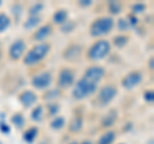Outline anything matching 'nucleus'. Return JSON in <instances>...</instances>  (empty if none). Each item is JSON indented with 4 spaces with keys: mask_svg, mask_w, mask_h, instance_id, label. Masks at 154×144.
Returning a JSON list of instances; mask_svg holds the SVG:
<instances>
[{
    "mask_svg": "<svg viewBox=\"0 0 154 144\" xmlns=\"http://www.w3.org/2000/svg\"><path fill=\"white\" fill-rule=\"evenodd\" d=\"M114 23H116V21L113 20V17H110V16L98 17L96 20L91 22V25L89 27L90 36L95 37V39H99V37L108 35L114 28Z\"/></svg>",
    "mask_w": 154,
    "mask_h": 144,
    "instance_id": "2",
    "label": "nucleus"
},
{
    "mask_svg": "<svg viewBox=\"0 0 154 144\" xmlns=\"http://www.w3.org/2000/svg\"><path fill=\"white\" fill-rule=\"evenodd\" d=\"M53 33V25L51 23H46V25H41L36 28V31L32 33V40L37 42H44L48 37Z\"/></svg>",
    "mask_w": 154,
    "mask_h": 144,
    "instance_id": "13",
    "label": "nucleus"
},
{
    "mask_svg": "<svg viewBox=\"0 0 154 144\" xmlns=\"http://www.w3.org/2000/svg\"><path fill=\"white\" fill-rule=\"evenodd\" d=\"M26 52V41L23 39H16L8 49V57L13 62H17L21 58H23Z\"/></svg>",
    "mask_w": 154,
    "mask_h": 144,
    "instance_id": "10",
    "label": "nucleus"
},
{
    "mask_svg": "<svg viewBox=\"0 0 154 144\" xmlns=\"http://www.w3.org/2000/svg\"><path fill=\"white\" fill-rule=\"evenodd\" d=\"M44 116H45V108L44 105L41 104H37L35 107L32 108L31 111V120L35 122H41L44 120Z\"/></svg>",
    "mask_w": 154,
    "mask_h": 144,
    "instance_id": "17",
    "label": "nucleus"
},
{
    "mask_svg": "<svg viewBox=\"0 0 154 144\" xmlns=\"http://www.w3.org/2000/svg\"><path fill=\"white\" fill-rule=\"evenodd\" d=\"M51 20H53V23H54V25L62 26L64 22L68 21V11H67V9H63V8L57 9V11L53 13Z\"/></svg>",
    "mask_w": 154,
    "mask_h": 144,
    "instance_id": "16",
    "label": "nucleus"
},
{
    "mask_svg": "<svg viewBox=\"0 0 154 144\" xmlns=\"http://www.w3.org/2000/svg\"><path fill=\"white\" fill-rule=\"evenodd\" d=\"M12 11H13V14H14V16H16V14H17V16L19 17V16H21V14H22V12H23V7L21 5V4H13V5H12Z\"/></svg>",
    "mask_w": 154,
    "mask_h": 144,
    "instance_id": "35",
    "label": "nucleus"
},
{
    "mask_svg": "<svg viewBox=\"0 0 154 144\" xmlns=\"http://www.w3.org/2000/svg\"><path fill=\"white\" fill-rule=\"evenodd\" d=\"M114 26H117L119 32H126L130 30V25H128L126 18H118V21H117V23H114Z\"/></svg>",
    "mask_w": 154,
    "mask_h": 144,
    "instance_id": "31",
    "label": "nucleus"
},
{
    "mask_svg": "<svg viewBox=\"0 0 154 144\" xmlns=\"http://www.w3.org/2000/svg\"><path fill=\"white\" fill-rule=\"evenodd\" d=\"M69 144H80V143H79V142H77V140H73V142H71Z\"/></svg>",
    "mask_w": 154,
    "mask_h": 144,
    "instance_id": "39",
    "label": "nucleus"
},
{
    "mask_svg": "<svg viewBox=\"0 0 154 144\" xmlns=\"http://www.w3.org/2000/svg\"><path fill=\"white\" fill-rule=\"evenodd\" d=\"M11 18H9L8 14L5 13H0V33L4 32L5 30H8L9 26H11Z\"/></svg>",
    "mask_w": 154,
    "mask_h": 144,
    "instance_id": "28",
    "label": "nucleus"
},
{
    "mask_svg": "<svg viewBox=\"0 0 154 144\" xmlns=\"http://www.w3.org/2000/svg\"><path fill=\"white\" fill-rule=\"evenodd\" d=\"M77 4H79V7H81V8H89L93 5V2H91V0H80Z\"/></svg>",
    "mask_w": 154,
    "mask_h": 144,
    "instance_id": "36",
    "label": "nucleus"
},
{
    "mask_svg": "<svg viewBox=\"0 0 154 144\" xmlns=\"http://www.w3.org/2000/svg\"><path fill=\"white\" fill-rule=\"evenodd\" d=\"M0 131L5 134V135H9L11 134V126L5 121H0Z\"/></svg>",
    "mask_w": 154,
    "mask_h": 144,
    "instance_id": "34",
    "label": "nucleus"
},
{
    "mask_svg": "<svg viewBox=\"0 0 154 144\" xmlns=\"http://www.w3.org/2000/svg\"><path fill=\"white\" fill-rule=\"evenodd\" d=\"M66 125H67L66 124V118L62 117V116H57L50 121V127L53 129V130H55V131L62 130Z\"/></svg>",
    "mask_w": 154,
    "mask_h": 144,
    "instance_id": "25",
    "label": "nucleus"
},
{
    "mask_svg": "<svg viewBox=\"0 0 154 144\" xmlns=\"http://www.w3.org/2000/svg\"><path fill=\"white\" fill-rule=\"evenodd\" d=\"M2 4H3V2H2V0H0V7H2Z\"/></svg>",
    "mask_w": 154,
    "mask_h": 144,
    "instance_id": "40",
    "label": "nucleus"
},
{
    "mask_svg": "<svg viewBox=\"0 0 154 144\" xmlns=\"http://www.w3.org/2000/svg\"><path fill=\"white\" fill-rule=\"evenodd\" d=\"M104 76H105L104 67L99 66V64H93V66H90L85 70L82 79L88 80V81H90V83H93L95 85H98L100 81L104 79Z\"/></svg>",
    "mask_w": 154,
    "mask_h": 144,
    "instance_id": "9",
    "label": "nucleus"
},
{
    "mask_svg": "<svg viewBox=\"0 0 154 144\" xmlns=\"http://www.w3.org/2000/svg\"><path fill=\"white\" fill-rule=\"evenodd\" d=\"M53 74L50 71H44L40 74H36L35 76H32L31 79V85L36 90H46L50 88V85L53 84Z\"/></svg>",
    "mask_w": 154,
    "mask_h": 144,
    "instance_id": "7",
    "label": "nucleus"
},
{
    "mask_svg": "<svg viewBox=\"0 0 154 144\" xmlns=\"http://www.w3.org/2000/svg\"><path fill=\"white\" fill-rule=\"evenodd\" d=\"M107 8H108V12L112 14V16H117L122 12V4L119 2H116V0H112V2H108L107 3Z\"/></svg>",
    "mask_w": 154,
    "mask_h": 144,
    "instance_id": "26",
    "label": "nucleus"
},
{
    "mask_svg": "<svg viewBox=\"0 0 154 144\" xmlns=\"http://www.w3.org/2000/svg\"><path fill=\"white\" fill-rule=\"evenodd\" d=\"M117 118H118L117 109H109L108 113L104 114V117L102 118V122H100V125H102L103 129H109V127H112L113 125L116 124Z\"/></svg>",
    "mask_w": 154,
    "mask_h": 144,
    "instance_id": "15",
    "label": "nucleus"
},
{
    "mask_svg": "<svg viewBox=\"0 0 154 144\" xmlns=\"http://www.w3.org/2000/svg\"><path fill=\"white\" fill-rule=\"evenodd\" d=\"M76 83V76L75 71L69 67H63L58 72V79H57V86L59 90L69 89Z\"/></svg>",
    "mask_w": 154,
    "mask_h": 144,
    "instance_id": "6",
    "label": "nucleus"
},
{
    "mask_svg": "<svg viewBox=\"0 0 154 144\" xmlns=\"http://www.w3.org/2000/svg\"><path fill=\"white\" fill-rule=\"evenodd\" d=\"M80 144H93V143H91L90 140H84V142H81Z\"/></svg>",
    "mask_w": 154,
    "mask_h": 144,
    "instance_id": "38",
    "label": "nucleus"
},
{
    "mask_svg": "<svg viewBox=\"0 0 154 144\" xmlns=\"http://www.w3.org/2000/svg\"><path fill=\"white\" fill-rule=\"evenodd\" d=\"M119 144H125V143H119Z\"/></svg>",
    "mask_w": 154,
    "mask_h": 144,
    "instance_id": "41",
    "label": "nucleus"
},
{
    "mask_svg": "<svg viewBox=\"0 0 154 144\" xmlns=\"http://www.w3.org/2000/svg\"><path fill=\"white\" fill-rule=\"evenodd\" d=\"M126 20H127V22H128L130 27H136L137 23H139V18H137L136 16H134V14H131V13H130L128 16H127Z\"/></svg>",
    "mask_w": 154,
    "mask_h": 144,
    "instance_id": "33",
    "label": "nucleus"
},
{
    "mask_svg": "<svg viewBox=\"0 0 154 144\" xmlns=\"http://www.w3.org/2000/svg\"><path fill=\"white\" fill-rule=\"evenodd\" d=\"M118 94V89L114 84H105L102 88L98 90L95 98V105L103 108V107H108V105L113 102V99L117 97Z\"/></svg>",
    "mask_w": 154,
    "mask_h": 144,
    "instance_id": "5",
    "label": "nucleus"
},
{
    "mask_svg": "<svg viewBox=\"0 0 154 144\" xmlns=\"http://www.w3.org/2000/svg\"><path fill=\"white\" fill-rule=\"evenodd\" d=\"M144 100L149 104L154 103V92L153 90H146V92L144 93Z\"/></svg>",
    "mask_w": 154,
    "mask_h": 144,
    "instance_id": "32",
    "label": "nucleus"
},
{
    "mask_svg": "<svg viewBox=\"0 0 154 144\" xmlns=\"http://www.w3.org/2000/svg\"><path fill=\"white\" fill-rule=\"evenodd\" d=\"M112 49V44L110 41L105 39H98L95 42H93L88 52H86V58L91 62H98L104 58H107Z\"/></svg>",
    "mask_w": 154,
    "mask_h": 144,
    "instance_id": "3",
    "label": "nucleus"
},
{
    "mask_svg": "<svg viewBox=\"0 0 154 144\" xmlns=\"http://www.w3.org/2000/svg\"><path fill=\"white\" fill-rule=\"evenodd\" d=\"M45 108H46V114L48 116L54 118V117H57V114L59 113V111H60V104L58 102H50V103H46Z\"/></svg>",
    "mask_w": 154,
    "mask_h": 144,
    "instance_id": "24",
    "label": "nucleus"
},
{
    "mask_svg": "<svg viewBox=\"0 0 154 144\" xmlns=\"http://www.w3.org/2000/svg\"><path fill=\"white\" fill-rule=\"evenodd\" d=\"M11 122L17 129H23V127H25V125H26V118H25V116H23L21 112H16V113L12 114Z\"/></svg>",
    "mask_w": 154,
    "mask_h": 144,
    "instance_id": "22",
    "label": "nucleus"
},
{
    "mask_svg": "<svg viewBox=\"0 0 154 144\" xmlns=\"http://www.w3.org/2000/svg\"><path fill=\"white\" fill-rule=\"evenodd\" d=\"M84 53V48L82 45L80 44H69L67 48H64V50L62 52V57H63V59L68 61V62H73V61H77L80 58L81 55H82Z\"/></svg>",
    "mask_w": 154,
    "mask_h": 144,
    "instance_id": "11",
    "label": "nucleus"
},
{
    "mask_svg": "<svg viewBox=\"0 0 154 144\" xmlns=\"http://www.w3.org/2000/svg\"><path fill=\"white\" fill-rule=\"evenodd\" d=\"M51 50V45L49 42H38L33 45L30 50H27L23 55V64L27 67H33L44 61Z\"/></svg>",
    "mask_w": 154,
    "mask_h": 144,
    "instance_id": "1",
    "label": "nucleus"
},
{
    "mask_svg": "<svg viewBox=\"0 0 154 144\" xmlns=\"http://www.w3.org/2000/svg\"><path fill=\"white\" fill-rule=\"evenodd\" d=\"M153 62H154V58H153V57H150L149 61H148V67H149V70H150L152 72H153Z\"/></svg>",
    "mask_w": 154,
    "mask_h": 144,
    "instance_id": "37",
    "label": "nucleus"
},
{
    "mask_svg": "<svg viewBox=\"0 0 154 144\" xmlns=\"http://www.w3.org/2000/svg\"><path fill=\"white\" fill-rule=\"evenodd\" d=\"M130 41V36L126 35V33H118V35H116L113 37V40L110 44H113L116 48H118V49H122L125 48Z\"/></svg>",
    "mask_w": 154,
    "mask_h": 144,
    "instance_id": "18",
    "label": "nucleus"
},
{
    "mask_svg": "<svg viewBox=\"0 0 154 144\" xmlns=\"http://www.w3.org/2000/svg\"><path fill=\"white\" fill-rule=\"evenodd\" d=\"M72 88H73L72 89V97L76 100H82L94 95L96 93V90H98V85L81 77L80 80H77V83H75Z\"/></svg>",
    "mask_w": 154,
    "mask_h": 144,
    "instance_id": "4",
    "label": "nucleus"
},
{
    "mask_svg": "<svg viewBox=\"0 0 154 144\" xmlns=\"http://www.w3.org/2000/svg\"><path fill=\"white\" fill-rule=\"evenodd\" d=\"M116 136H117L116 131L108 130L107 133H104L103 135L98 139V143L96 144H113L114 140H116Z\"/></svg>",
    "mask_w": 154,
    "mask_h": 144,
    "instance_id": "23",
    "label": "nucleus"
},
{
    "mask_svg": "<svg viewBox=\"0 0 154 144\" xmlns=\"http://www.w3.org/2000/svg\"><path fill=\"white\" fill-rule=\"evenodd\" d=\"M37 99H38V97L33 90H23V92L19 93V95H18V102L25 108H31L32 105H35Z\"/></svg>",
    "mask_w": 154,
    "mask_h": 144,
    "instance_id": "12",
    "label": "nucleus"
},
{
    "mask_svg": "<svg viewBox=\"0 0 154 144\" xmlns=\"http://www.w3.org/2000/svg\"><path fill=\"white\" fill-rule=\"evenodd\" d=\"M60 95H62V90H59L58 88H55V89L46 90V92L44 93V95H42V99L46 100L48 103H50V102H57V99L60 98Z\"/></svg>",
    "mask_w": 154,
    "mask_h": 144,
    "instance_id": "20",
    "label": "nucleus"
},
{
    "mask_svg": "<svg viewBox=\"0 0 154 144\" xmlns=\"http://www.w3.org/2000/svg\"><path fill=\"white\" fill-rule=\"evenodd\" d=\"M0 144H3V143H2V142H0Z\"/></svg>",
    "mask_w": 154,
    "mask_h": 144,
    "instance_id": "42",
    "label": "nucleus"
},
{
    "mask_svg": "<svg viewBox=\"0 0 154 144\" xmlns=\"http://www.w3.org/2000/svg\"><path fill=\"white\" fill-rule=\"evenodd\" d=\"M38 135V127L37 126H32V127H28L27 130L23 133V140L28 144H32L33 142L36 140V138Z\"/></svg>",
    "mask_w": 154,
    "mask_h": 144,
    "instance_id": "19",
    "label": "nucleus"
},
{
    "mask_svg": "<svg viewBox=\"0 0 154 144\" xmlns=\"http://www.w3.org/2000/svg\"><path fill=\"white\" fill-rule=\"evenodd\" d=\"M45 4L41 2H36L28 8V16H40V13L44 11Z\"/></svg>",
    "mask_w": 154,
    "mask_h": 144,
    "instance_id": "27",
    "label": "nucleus"
},
{
    "mask_svg": "<svg viewBox=\"0 0 154 144\" xmlns=\"http://www.w3.org/2000/svg\"><path fill=\"white\" fill-rule=\"evenodd\" d=\"M40 22H41L40 16H28V18L23 23V28H26V30H33V28L40 26Z\"/></svg>",
    "mask_w": 154,
    "mask_h": 144,
    "instance_id": "21",
    "label": "nucleus"
},
{
    "mask_svg": "<svg viewBox=\"0 0 154 144\" xmlns=\"http://www.w3.org/2000/svg\"><path fill=\"white\" fill-rule=\"evenodd\" d=\"M146 11V4L145 3H135L131 7V14L137 17V14H143Z\"/></svg>",
    "mask_w": 154,
    "mask_h": 144,
    "instance_id": "30",
    "label": "nucleus"
},
{
    "mask_svg": "<svg viewBox=\"0 0 154 144\" xmlns=\"http://www.w3.org/2000/svg\"><path fill=\"white\" fill-rule=\"evenodd\" d=\"M82 127H84V116L82 114H80V113H77V114H75V116L72 117V120L69 121L68 130L72 134H77V133H80L81 130H82Z\"/></svg>",
    "mask_w": 154,
    "mask_h": 144,
    "instance_id": "14",
    "label": "nucleus"
},
{
    "mask_svg": "<svg viewBox=\"0 0 154 144\" xmlns=\"http://www.w3.org/2000/svg\"><path fill=\"white\" fill-rule=\"evenodd\" d=\"M143 79H144V75H143L141 71H139V70L130 71L128 74H126L122 77L121 86L126 90H132L143 83Z\"/></svg>",
    "mask_w": 154,
    "mask_h": 144,
    "instance_id": "8",
    "label": "nucleus"
},
{
    "mask_svg": "<svg viewBox=\"0 0 154 144\" xmlns=\"http://www.w3.org/2000/svg\"><path fill=\"white\" fill-rule=\"evenodd\" d=\"M76 27H77V23L76 21H67L64 22L63 25L60 26V31L63 32V33H72L75 30H76Z\"/></svg>",
    "mask_w": 154,
    "mask_h": 144,
    "instance_id": "29",
    "label": "nucleus"
}]
</instances>
